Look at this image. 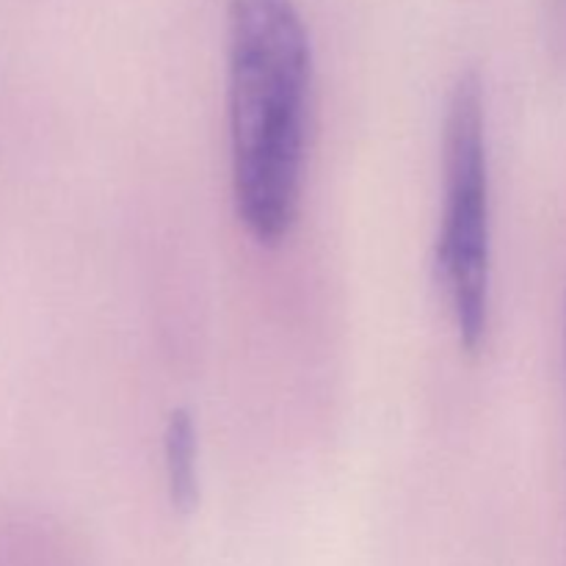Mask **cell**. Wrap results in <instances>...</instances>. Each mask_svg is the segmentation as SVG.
I'll list each match as a JSON object with an SVG mask.
<instances>
[{
  "mask_svg": "<svg viewBox=\"0 0 566 566\" xmlns=\"http://www.w3.org/2000/svg\"><path fill=\"white\" fill-rule=\"evenodd\" d=\"M313 48L296 0H227L232 197L243 230L280 247L302 208Z\"/></svg>",
  "mask_w": 566,
  "mask_h": 566,
  "instance_id": "cell-1",
  "label": "cell"
},
{
  "mask_svg": "<svg viewBox=\"0 0 566 566\" xmlns=\"http://www.w3.org/2000/svg\"><path fill=\"white\" fill-rule=\"evenodd\" d=\"M442 202L434 249L437 285L442 287L459 346L475 354L490 329V158H486L484 83L475 70L462 72L448 94L442 130Z\"/></svg>",
  "mask_w": 566,
  "mask_h": 566,
  "instance_id": "cell-2",
  "label": "cell"
},
{
  "mask_svg": "<svg viewBox=\"0 0 566 566\" xmlns=\"http://www.w3.org/2000/svg\"><path fill=\"white\" fill-rule=\"evenodd\" d=\"M166 490L175 512L191 514L199 506V431L188 409H171L164 426Z\"/></svg>",
  "mask_w": 566,
  "mask_h": 566,
  "instance_id": "cell-3",
  "label": "cell"
},
{
  "mask_svg": "<svg viewBox=\"0 0 566 566\" xmlns=\"http://www.w3.org/2000/svg\"><path fill=\"white\" fill-rule=\"evenodd\" d=\"M564 335H566V304H564Z\"/></svg>",
  "mask_w": 566,
  "mask_h": 566,
  "instance_id": "cell-4",
  "label": "cell"
}]
</instances>
